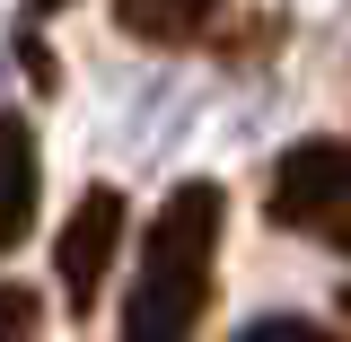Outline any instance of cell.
<instances>
[{"label":"cell","mask_w":351,"mask_h":342,"mask_svg":"<svg viewBox=\"0 0 351 342\" xmlns=\"http://www.w3.org/2000/svg\"><path fill=\"white\" fill-rule=\"evenodd\" d=\"M228 228V193L211 175H184L141 228V272L123 299V342H193L211 307V255Z\"/></svg>","instance_id":"obj_1"},{"label":"cell","mask_w":351,"mask_h":342,"mask_svg":"<svg viewBox=\"0 0 351 342\" xmlns=\"http://www.w3.org/2000/svg\"><path fill=\"white\" fill-rule=\"evenodd\" d=\"M263 211H272V228L334 237L351 219V141H299V149H281L272 184H263Z\"/></svg>","instance_id":"obj_2"},{"label":"cell","mask_w":351,"mask_h":342,"mask_svg":"<svg viewBox=\"0 0 351 342\" xmlns=\"http://www.w3.org/2000/svg\"><path fill=\"white\" fill-rule=\"evenodd\" d=\"M114 246H123V193L114 184H88L71 202V219H62V237H53V272H62V299L71 307H97Z\"/></svg>","instance_id":"obj_3"},{"label":"cell","mask_w":351,"mask_h":342,"mask_svg":"<svg viewBox=\"0 0 351 342\" xmlns=\"http://www.w3.org/2000/svg\"><path fill=\"white\" fill-rule=\"evenodd\" d=\"M211 18H219V0H114V27L149 53H184Z\"/></svg>","instance_id":"obj_4"},{"label":"cell","mask_w":351,"mask_h":342,"mask_svg":"<svg viewBox=\"0 0 351 342\" xmlns=\"http://www.w3.org/2000/svg\"><path fill=\"white\" fill-rule=\"evenodd\" d=\"M0 141H9V202H0V246H18L27 228H36V123L27 114H9L0 123Z\"/></svg>","instance_id":"obj_5"},{"label":"cell","mask_w":351,"mask_h":342,"mask_svg":"<svg viewBox=\"0 0 351 342\" xmlns=\"http://www.w3.org/2000/svg\"><path fill=\"white\" fill-rule=\"evenodd\" d=\"M237 342H343V334H325V325H307V316H255Z\"/></svg>","instance_id":"obj_6"},{"label":"cell","mask_w":351,"mask_h":342,"mask_svg":"<svg viewBox=\"0 0 351 342\" xmlns=\"http://www.w3.org/2000/svg\"><path fill=\"white\" fill-rule=\"evenodd\" d=\"M0 342H36V290L27 281H9V299H0Z\"/></svg>","instance_id":"obj_7"},{"label":"cell","mask_w":351,"mask_h":342,"mask_svg":"<svg viewBox=\"0 0 351 342\" xmlns=\"http://www.w3.org/2000/svg\"><path fill=\"white\" fill-rule=\"evenodd\" d=\"M18 62H27V80H36V88H62V71H53V53H44L36 36H18Z\"/></svg>","instance_id":"obj_8"},{"label":"cell","mask_w":351,"mask_h":342,"mask_svg":"<svg viewBox=\"0 0 351 342\" xmlns=\"http://www.w3.org/2000/svg\"><path fill=\"white\" fill-rule=\"evenodd\" d=\"M334 246H343V255H351V219H343V228H334Z\"/></svg>","instance_id":"obj_9"},{"label":"cell","mask_w":351,"mask_h":342,"mask_svg":"<svg viewBox=\"0 0 351 342\" xmlns=\"http://www.w3.org/2000/svg\"><path fill=\"white\" fill-rule=\"evenodd\" d=\"M27 9H71V0H27Z\"/></svg>","instance_id":"obj_10"},{"label":"cell","mask_w":351,"mask_h":342,"mask_svg":"<svg viewBox=\"0 0 351 342\" xmlns=\"http://www.w3.org/2000/svg\"><path fill=\"white\" fill-rule=\"evenodd\" d=\"M343 316H351V290H343Z\"/></svg>","instance_id":"obj_11"}]
</instances>
